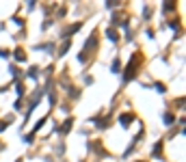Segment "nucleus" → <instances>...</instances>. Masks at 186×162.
<instances>
[{"label":"nucleus","mask_w":186,"mask_h":162,"mask_svg":"<svg viewBox=\"0 0 186 162\" xmlns=\"http://www.w3.org/2000/svg\"><path fill=\"white\" fill-rule=\"evenodd\" d=\"M119 121H121L123 128H128V125H130V121H132V115H121V117H119Z\"/></svg>","instance_id":"f257e3e1"},{"label":"nucleus","mask_w":186,"mask_h":162,"mask_svg":"<svg viewBox=\"0 0 186 162\" xmlns=\"http://www.w3.org/2000/svg\"><path fill=\"white\" fill-rule=\"evenodd\" d=\"M15 59H17V61H26V54H24V50H22V48L15 50Z\"/></svg>","instance_id":"f03ea898"},{"label":"nucleus","mask_w":186,"mask_h":162,"mask_svg":"<svg viewBox=\"0 0 186 162\" xmlns=\"http://www.w3.org/2000/svg\"><path fill=\"white\" fill-rule=\"evenodd\" d=\"M67 50H69V39H67V41H65V43H63V45H61V50H59V56H63V54H65V52H67Z\"/></svg>","instance_id":"7ed1b4c3"},{"label":"nucleus","mask_w":186,"mask_h":162,"mask_svg":"<svg viewBox=\"0 0 186 162\" xmlns=\"http://www.w3.org/2000/svg\"><path fill=\"white\" fill-rule=\"evenodd\" d=\"M106 35H108V39H110V41H117V39H119L115 30H106Z\"/></svg>","instance_id":"20e7f679"},{"label":"nucleus","mask_w":186,"mask_h":162,"mask_svg":"<svg viewBox=\"0 0 186 162\" xmlns=\"http://www.w3.org/2000/svg\"><path fill=\"white\" fill-rule=\"evenodd\" d=\"M173 123V115H165V125H171Z\"/></svg>","instance_id":"39448f33"},{"label":"nucleus","mask_w":186,"mask_h":162,"mask_svg":"<svg viewBox=\"0 0 186 162\" xmlns=\"http://www.w3.org/2000/svg\"><path fill=\"white\" fill-rule=\"evenodd\" d=\"M15 91H17V93H24V84H22V82H17V87H15Z\"/></svg>","instance_id":"423d86ee"},{"label":"nucleus","mask_w":186,"mask_h":162,"mask_svg":"<svg viewBox=\"0 0 186 162\" xmlns=\"http://www.w3.org/2000/svg\"><path fill=\"white\" fill-rule=\"evenodd\" d=\"M69 128H72V121H65V125H63V128H61V132H67Z\"/></svg>","instance_id":"0eeeda50"},{"label":"nucleus","mask_w":186,"mask_h":162,"mask_svg":"<svg viewBox=\"0 0 186 162\" xmlns=\"http://www.w3.org/2000/svg\"><path fill=\"white\" fill-rule=\"evenodd\" d=\"M156 91H160V93H165L167 89H165V84H160V82H158V84H156Z\"/></svg>","instance_id":"6e6552de"},{"label":"nucleus","mask_w":186,"mask_h":162,"mask_svg":"<svg viewBox=\"0 0 186 162\" xmlns=\"http://www.w3.org/2000/svg\"><path fill=\"white\" fill-rule=\"evenodd\" d=\"M160 149H162V145H160V143H158L156 147H154V156H158V153H160Z\"/></svg>","instance_id":"1a4fd4ad"},{"label":"nucleus","mask_w":186,"mask_h":162,"mask_svg":"<svg viewBox=\"0 0 186 162\" xmlns=\"http://www.w3.org/2000/svg\"><path fill=\"white\" fill-rule=\"evenodd\" d=\"M113 71H119V59H115V63H113Z\"/></svg>","instance_id":"9d476101"},{"label":"nucleus","mask_w":186,"mask_h":162,"mask_svg":"<svg viewBox=\"0 0 186 162\" xmlns=\"http://www.w3.org/2000/svg\"><path fill=\"white\" fill-rule=\"evenodd\" d=\"M5 128H7V123H0V132H2Z\"/></svg>","instance_id":"9b49d317"}]
</instances>
